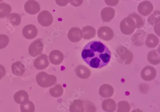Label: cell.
I'll return each instance as SVG.
<instances>
[{
  "mask_svg": "<svg viewBox=\"0 0 160 112\" xmlns=\"http://www.w3.org/2000/svg\"><path fill=\"white\" fill-rule=\"evenodd\" d=\"M55 2L57 5L63 7L66 6L68 3L69 0H55Z\"/></svg>",
  "mask_w": 160,
  "mask_h": 112,
  "instance_id": "obj_37",
  "label": "cell"
},
{
  "mask_svg": "<svg viewBox=\"0 0 160 112\" xmlns=\"http://www.w3.org/2000/svg\"><path fill=\"white\" fill-rule=\"evenodd\" d=\"M49 58L51 63L58 65L62 63L64 59V56L61 51L54 50L50 53Z\"/></svg>",
  "mask_w": 160,
  "mask_h": 112,
  "instance_id": "obj_15",
  "label": "cell"
},
{
  "mask_svg": "<svg viewBox=\"0 0 160 112\" xmlns=\"http://www.w3.org/2000/svg\"><path fill=\"white\" fill-rule=\"evenodd\" d=\"M75 72L78 77L80 79H86L91 76L92 72L85 66L78 65L75 68Z\"/></svg>",
  "mask_w": 160,
  "mask_h": 112,
  "instance_id": "obj_16",
  "label": "cell"
},
{
  "mask_svg": "<svg viewBox=\"0 0 160 112\" xmlns=\"http://www.w3.org/2000/svg\"><path fill=\"white\" fill-rule=\"evenodd\" d=\"M11 71L12 73L16 76H21L25 72V66L22 62L20 61H17L14 62L12 65Z\"/></svg>",
  "mask_w": 160,
  "mask_h": 112,
  "instance_id": "obj_22",
  "label": "cell"
},
{
  "mask_svg": "<svg viewBox=\"0 0 160 112\" xmlns=\"http://www.w3.org/2000/svg\"><path fill=\"white\" fill-rule=\"evenodd\" d=\"M68 39L73 43L80 41L82 39V32L81 29L78 27H72L68 32Z\"/></svg>",
  "mask_w": 160,
  "mask_h": 112,
  "instance_id": "obj_12",
  "label": "cell"
},
{
  "mask_svg": "<svg viewBox=\"0 0 160 112\" xmlns=\"http://www.w3.org/2000/svg\"><path fill=\"white\" fill-rule=\"evenodd\" d=\"M37 82L43 88H48L53 86L57 82L56 77L53 75H49L45 72H40L37 75Z\"/></svg>",
  "mask_w": 160,
  "mask_h": 112,
  "instance_id": "obj_2",
  "label": "cell"
},
{
  "mask_svg": "<svg viewBox=\"0 0 160 112\" xmlns=\"http://www.w3.org/2000/svg\"><path fill=\"white\" fill-rule=\"evenodd\" d=\"M69 2L74 7H78L83 3V0H69Z\"/></svg>",
  "mask_w": 160,
  "mask_h": 112,
  "instance_id": "obj_35",
  "label": "cell"
},
{
  "mask_svg": "<svg viewBox=\"0 0 160 112\" xmlns=\"http://www.w3.org/2000/svg\"><path fill=\"white\" fill-rule=\"evenodd\" d=\"M5 74H6V70L5 68L2 65H0V81L5 76Z\"/></svg>",
  "mask_w": 160,
  "mask_h": 112,
  "instance_id": "obj_38",
  "label": "cell"
},
{
  "mask_svg": "<svg viewBox=\"0 0 160 112\" xmlns=\"http://www.w3.org/2000/svg\"><path fill=\"white\" fill-rule=\"evenodd\" d=\"M44 49V43L42 39H38L33 42L28 48L29 55L32 57L41 55Z\"/></svg>",
  "mask_w": 160,
  "mask_h": 112,
  "instance_id": "obj_4",
  "label": "cell"
},
{
  "mask_svg": "<svg viewBox=\"0 0 160 112\" xmlns=\"http://www.w3.org/2000/svg\"><path fill=\"white\" fill-rule=\"evenodd\" d=\"M82 59L92 68H101L109 63L111 57L109 49L100 41H92L85 46L81 53Z\"/></svg>",
  "mask_w": 160,
  "mask_h": 112,
  "instance_id": "obj_1",
  "label": "cell"
},
{
  "mask_svg": "<svg viewBox=\"0 0 160 112\" xmlns=\"http://www.w3.org/2000/svg\"><path fill=\"white\" fill-rule=\"evenodd\" d=\"M2 1H3V0H0V2H2Z\"/></svg>",
  "mask_w": 160,
  "mask_h": 112,
  "instance_id": "obj_40",
  "label": "cell"
},
{
  "mask_svg": "<svg viewBox=\"0 0 160 112\" xmlns=\"http://www.w3.org/2000/svg\"><path fill=\"white\" fill-rule=\"evenodd\" d=\"M53 17L48 11H43L38 16V21L44 27H48L53 22Z\"/></svg>",
  "mask_w": 160,
  "mask_h": 112,
  "instance_id": "obj_6",
  "label": "cell"
},
{
  "mask_svg": "<svg viewBox=\"0 0 160 112\" xmlns=\"http://www.w3.org/2000/svg\"><path fill=\"white\" fill-rule=\"evenodd\" d=\"M49 65L48 57L45 54H42L34 61V66L37 70H44Z\"/></svg>",
  "mask_w": 160,
  "mask_h": 112,
  "instance_id": "obj_13",
  "label": "cell"
},
{
  "mask_svg": "<svg viewBox=\"0 0 160 112\" xmlns=\"http://www.w3.org/2000/svg\"><path fill=\"white\" fill-rule=\"evenodd\" d=\"M141 77L143 80L146 81H151L154 80L156 76V71L153 67L147 66L142 70Z\"/></svg>",
  "mask_w": 160,
  "mask_h": 112,
  "instance_id": "obj_9",
  "label": "cell"
},
{
  "mask_svg": "<svg viewBox=\"0 0 160 112\" xmlns=\"http://www.w3.org/2000/svg\"><path fill=\"white\" fill-rule=\"evenodd\" d=\"M128 16L133 19L135 23L136 28H140L143 27L144 26V22L143 21L142 17L136 13H132L129 15Z\"/></svg>",
  "mask_w": 160,
  "mask_h": 112,
  "instance_id": "obj_30",
  "label": "cell"
},
{
  "mask_svg": "<svg viewBox=\"0 0 160 112\" xmlns=\"http://www.w3.org/2000/svg\"><path fill=\"white\" fill-rule=\"evenodd\" d=\"M82 37L84 40H89L93 39L96 35V30L91 26H86L82 28Z\"/></svg>",
  "mask_w": 160,
  "mask_h": 112,
  "instance_id": "obj_23",
  "label": "cell"
},
{
  "mask_svg": "<svg viewBox=\"0 0 160 112\" xmlns=\"http://www.w3.org/2000/svg\"><path fill=\"white\" fill-rule=\"evenodd\" d=\"M99 94L102 97H111L114 94V89L113 87L109 84H103L100 87Z\"/></svg>",
  "mask_w": 160,
  "mask_h": 112,
  "instance_id": "obj_19",
  "label": "cell"
},
{
  "mask_svg": "<svg viewBox=\"0 0 160 112\" xmlns=\"http://www.w3.org/2000/svg\"><path fill=\"white\" fill-rule=\"evenodd\" d=\"M131 108L130 105L128 102L122 101L118 104L117 112H129Z\"/></svg>",
  "mask_w": 160,
  "mask_h": 112,
  "instance_id": "obj_31",
  "label": "cell"
},
{
  "mask_svg": "<svg viewBox=\"0 0 160 112\" xmlns=\"http://www.w3.org/2000/svg\"><path fill=\"white\" fill-rule=\"evenodd\" d=\"M147 58L149 62L152 64L156 65L160 64V54L157 50H153L150 51L147 55Z\"/></svg>",
  "mask_w": 160,
  "mask_h": 112,
  "instance_id": "obj_25",
  "label": "cell"
},
{
  "mask_svg": "<svg viewBox=\"0 0 160 112\" xmlns=\"http://www.w3.org/2000/svg\"><path fill=\"white\" fill-rule=\"evenodd\" d=\"M119 0H105V2L108 6H115L118 3Z\"/></svg>",
  "mask_w": 160,
  "mask_h": 112,
  "instance_id": "obj_36",
  "label": "cell"
},
{
  "mask_svg": "<svg viewBox=\"0 0 160 112\" xmlns=\"http://www.w3.org/2000/svg\"><path fill=\"white\" fill-rule=\"evenodd\" d=\"M153 10V5L148 1H145L140 2L138 7V11L140 15L147 16L152 13Z\"/></svg>",
  "mask_w": 160,
  "mask_h": 112,
  "instance_id": "obj_10",
  "label": "cell"
},
{
  "mask_svg": "<svg viewBox=\"0 0 160 112\" xmlns=\"http://www.w3.org/2000/svg\"><path fill=\"white\" fill-rule=\"evenodd\" d=\"M159 40L158 37L153 34H150L147 36L145 41L146 46L149 48H154L158 46Z\"/></svg>",
  "mask_w": 160,
  "mask_h": 112,
  "instance_id": "obj_24",
  "label": "cell"
},
{
  "mask_svg": "<svg viewBox=\"0 0 160 112\" xmlns=\"http://www.w3.org/2000/svg\"><path fill=\"white\" fill-rule=\"evenodd\" d=\"M35 110L34 105L31 101H28L20 106L21 112H34Z\"/></svg>",
  "mask_w": 160,
  "mask_h": 112,
  "instance_id": "obj_29",
  "label": "cell"
},
{
  "mask_svg": "<svg viewBox=\"0 0 160 112\" xmlns=\"http://www.w3.org/2000/svg\"><path fill=\"white\" fill-rule=\"evenodd\" d=\"M14 99L16 103L22 105L28 101L29 96L27 92L25 91H18L15 93Z\"/></svg>",
  "mask_w": 160,
  "mask_h": 112,
  "instance_id": "obj_18",
  "label": "cell"
},
{
  "mask_svg": "<svg viewBox=\"0 0 160 112\" xmlns=\"http://www.w3.org/2000/svg\"><path fill=\"white\" fill-rule=\"evenodd\" d=\"M102 108L106 112H114L117 109V104L112 99H107L102 103Z\"/></svg>",
  "mask_w": 160,
  "mask_h": 112,
  "instance_id": "obj_20",
  "label": "cell"
},
{
  "mask_svg": "<svg viewBox=\"0 0 160 112\" xmlns=\"http://www.w3.org/2000/svg\"><path fill=\"white\" fill-rule=\"evenodd\" d=\"M38 31L36 26L32 24L27 25L23 28L22 34L27 40H32L36 37Z\"/></svg>",
  "mask_w": 160,
  "mask_h": 112,
  "instance_id": "obj_11",
  "label": "cell"
},
{
  "mask_svg": "<svg viewBox=\"0 0 160 112\" xmlns=\"http://www.w3.org/2000/svg\"><path fill=\"white\" fill-rule=\"evenodd\" d=\"M24 9L28 14L35 15L40 11L41 7L39 3L34 0H28L25 3Z\"/></svg>",
  "mask_w": 160,
  "mask_h": 112,
  "instance_id": "obj_8",
  "label": "cell"
},
{
  "mask_svg": "<svg viewBox=\"0 0 160 112\" xmlns=\"http://www.w3.org/2000/svg\"><path fill=\"white\" fill-rule=\"evenodd\" d=\"M84 112H96V108L95 106L91 101L84 102Z\"/></svg>",
  "mask_w": 160,
  "mask_h": 112,
  "instance_id": "obj_33",
  "label": "cell"
},
{
  "mask_svg": "<svg viewBox=\"0 0 160 112\" xmlns=\"http://www.w3.org/2000/svg\"><path fill=\"white\" fill-rule=\"evenodd\" d=\"M115 14L116 12L112 8L105 7L101 12V17L104 22H109L113 19Z\"/></svg>",
  "mask_w": 160,
  "mask_h": 112,
  "instance_id": "obj_17",
  "label": "cell"
},
{
  "mask_svg": "<svg viewBox=\"0 0 160 112\" xmlns=\"http://www.w3.org/2000/svg\"><path fill=\"white\" fill-rule=\"evenodd\" d=\"M148 22L150 25L154 26L157 23H160V11H155L148 18Z\"/></svg>",
  "mask_w": 160,
  "mask_h": 112,
  "instance_id": "obj_32",
  "label": "cell"
},
{
  "mask_svg": "<svg viewBox=\"0 0 160 112\" xmlns=\"http://www.w3.org/2000/svg\"><path fill=\"white\" fill-rule=\"evenodd\" d=\"M122 33L126 35H130L134 32L136 26L133 19L128 16L122 20L120 25Z\"/></svg>",
  "mask_w": 160,
  "mask_h": 112,
  "instance_id": "obj_3",
  "label": "cell"
},
{
  "mask_svg": "<svg viewBox=\"0 0 160 112\" xmlns=\"http://www.w3.org/2000/svg\"><path fill=\"white\" fill-rule=\"evenodd\" d=\"M137 1H140V0H137Z\"/></svg>",
  "mask_w": 160,
  "mask_h": 112,
  "instance_id": "obj_41",
  "label": "cell"
},
{
  "mask_svg": "<svg viewBox=\"0 0 160 112\" xmlns=\"http://www.w3.org/2000/svg\"><path fill=\"white\" fill-rule=\"evenodd\" d=\"M9 42V38L5 35H0V49L7 47Z\"/></svg>",
  "mask_w": 160,
  "mask_h": 112,
  "instance_id": "obj_34",
  "label": "cell"
},
{
  "mask_svg": "<svg viewBox=\"0 0 160 112\" xmlns=\"http://www.w3.org/2000/svg\"><path fill=\"white\" fill-rule=\"evenodd\" d=\"M70 112H84V101L80 99L75 100L69 107Z\"/></svg>",
  "mask_w": 160,
  "mask_h": 112,
  "instance_id": "obj_21",
  "label": "cell"
},
{
  "mask_svg": "<svg viewBox=\"0 0 160 112\" xmlns=\"http://www.w3.org/2000/svg\"><path fill=\"white\" fill-rule=\"evenodd\" d=\"M12 8L10 5L5 2L0 3V18H3L8 16L11 12Z\"/></svg>",
  "mask_w": 160,
  "mask_h": 112,
  "instance_id": "obj_26",
  "label": "cell"
},
{
  "mask_svg": "<svg viewBox=\"0 0 160 112\" xmlns=\"http://www.w3.org/2000/svg\"><path fill=\"white\" fill-rule=\"evenodd\" d=\"M63 87L60 84H57L53 88L50 89L49 93L52 96L58 98L61 96L63 94Z\"/></svg>",
  "mask_w": 160,
  "mask_h": 112,
  "instance_id": "obj_27",
  "label": "cell"
},
{
  "mask_svg": "<svg viewBox=\"0 0 160 112\" xmlns=\"http://www.w3.org/2000/svg\"><path fill=\"white\" fill-rule=\"evenodd\" d=\"M146 32L142 30L137 31L131 38V40L134 45L136 46H142L144 44L145 40L147 35Z\"/></svg>",
  "mask_w": 160,
  "mask_h": 112,
  "instance_id": "obj_14",
  "label": "cell"
},
{
  "mask_svg": "<svg viewBox=\"0 0 160 112\" xmlns=\"http://www.w3.org/2000/svg\"><path fill=\"white\" fill-rule=\"evenodd\" d=\"M120 59L126 64H129L132 62L133 55L132 52L126 47L120 46L117 50Z\"/></svg>",
  "mask_w": 160,
  "mask_h": 112,
  "instance_id": "obj_5",
  "label": "cell"
},
{
  "mask_svg": "<svg viewBox=\"0 0 160 112\" xmlns=\"http://www.w3.org/2000/svg\"><path fill=\"white\" fill-rule=\"evenodd\" d=\"M8 20L9 23L14 26L20 25L21 23V17L20 15L17 13H12L8 16Z\"/></svg>",
  "mask_w": 160,
  "mask_h": 112,
  "instance_id": "obj_28",
  "label": "cell"
},
{
  "mask_svg": "<svg viewBox=\"0 0 160 112\" xmlns=\"http://www.w3.org/2000/svg\"><path fill=\"white\" fill-rule=\"evenodd\" d=\"M132 112H143L142 110L139 109H137L132 111Z\"/></svg>",
  "mask_w": 160,
  "mask_h": 112,
  "instance_id": "obj_39",
  "label": "cell"
},
{
  "mask_svg": "<svg viewBox=\"0 0 160 112\" xmlns=\"http://www.w3.org/2000/svg\"><path fill=\"white\" fill-rule=\"evenodd\" d=\"M97 34L100 39L106 41L112 40L114 36L113 30L110 27L107 26L100 27L98 29Z\"/></svg>",
  "mask_w": 160,
  "mask_h": 112,
  "instance_id": "obj_7",
  "label": "cell"
}]
</instances>
